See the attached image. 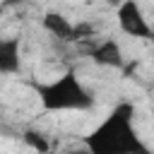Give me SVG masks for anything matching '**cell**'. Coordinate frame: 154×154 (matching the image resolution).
Listing matches in <instances>:
<instances>
[{
    "label": "cell",
    "instance_id": "obj_3",
    "mask_svg": "<svg viewBox=\"0 0 154 154\" xmlns=\"http://www.w3.org/2000/svg\"><path fill=\"white\" fill-rule=\"evenodd\" d=\"M116 17H118V26L123 29V34H128L132 38H154V31L135 0L120 2L116 10Z\"/></svg>",
    "mask_w": 154,
    "mask_h": 154
},
{
    "label": "cell",
    "instance_id": "obj_7",
    "mask_svg": "<svg viewBox=\"0 0 154 154\" xmlns=\"http://www.w3.org/2000/svg\"><path fill=\"white\" fill-rule=\"evenodd\" d=\"M22 140H24L26 147H31V149L38 152V154H48V149H51L48 140H46L41 132H36V130H24V132H22Z\"/></svg>",
    "mask_w": 154,
    "mask_h": 154
},
{
    "label": "cell",
    "instance_id": "obj_8",
    "mask_svg": "<svg viewBox=\"0 0 154 154\" xmlns=\"http://www.w3.org/2000/svg\"><path fill=\"white\" fill-rule=\"evenodd\" d=\"M94 34H96V24H91V22H79V24H75V41L91 38Z\"/></svg>",
    "mask_w": 154,
    "mask_h": 154
},
{
    "label": "cell",
    "instance_id": "obj_5",
    "mask_svg": "<svg viewBox=\"0 0 154 154\" xmlns=\"http://www.w3.org/2000/svg\"><path fill=\"white\" fill-rule=\"evenodd\" d=\"M43 29L60 41H75V24H70V19L63 17L60 12H46L43 14Z\"/></svg>",
    "mask_w": 154,
    "mask_h": 154
},
{
    "label": "cell",
    "instance_id": "obj_10",
    "mask_svg": "<svg viewBox=\"0 0 154 154\" xmlns=\"http://www.w3.org/2000/svg\"><path fill=\"white\" fill-rule=\"evenodd\" d=\"M152 41H154V38H152Z\"/></svg>",
    "mask_w": 154,
    "mask_h": 154
},
{
    "label": "cell",
    "instance_id": "obj_9",
    "mask_svg": "<svg viewBox=\"0 0 154 154\" xmlns=\"http://www.w3.org/2000/svg\"><path fill=\"white\" fill-rule=\"evenodd\" d=\"M67 154H91V152L84 147V149H72V152H67Z\"/></svg>",
    "mask_w": 154,
    "mask_h": 154
},
{
    "label": "cell",
    "instance_id": "obj_6",
    "mask_svg": "<svg viewBox=\"0 0 154 154\" xmlns=\"http://www.w3.org/2000/svg\"><path fill=\"white\" fill-rule=\"evenodd\" d=\"M19 70V38H2L0 41V72L12 75Z\"/></svg>",
    "mask_w": 154,
    "mask_h": 154
},
{
    "label": "cell",
    "instance_id": "obj_4",
    "mask_svg": "<svg viewBox=\"0 0 154 154\" xmlns=\"http://www.w3.org/2000/svg\"><path fill=\"white\" fill-rule=\"evenodd\" d=\"M87 53H89V58L96 65H103V67H123V51L116 43V38H103L101 43L91 46Z\"/></svg>",
    "mask_w": 154,
    "mask_h": 154
},
{
    "label": "cell",
    "instance_id": "obj_2",
    "mask_svg": "<svg viewBox=\"0 0 154 154\" xmlns=\"http://www.w3.org/2000/svg\"><path fill=\"white\" fill-rule=\"evenodd\" d=\"M34 91L38 94L41 108L43 111H53V113L55 111H89L94 106V96L79 82L75 70L63 72L53 82H43V84L36 82Z\"/></svg>",
    "mask_w": 154,
    "mask_h": 154
},
{
    "label": "cell",
    "instance_id": "obj_1",
    "mask_svg": "<svg viewBox=\"0 0 154 154\" xmlns=\"http://www.w3.org/2000/svg\"><path fill=\"white\" fill-rule=\"evenodd\" d=\"M132 116L135 108L130 103H118L89 135H84V147L91 154H152L140 140Z\"/></svg>",
    "mask_w": 154,
    "mask_h": 154
}]
</instances>
